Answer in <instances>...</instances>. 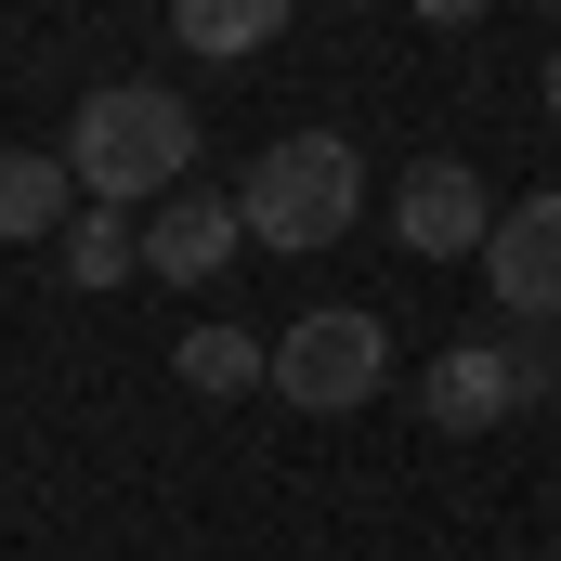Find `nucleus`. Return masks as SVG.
I'll use <instances>...</instances> for the list:
<instances>
[{
    "label": "nucleus",
    "instance_id": "1",
    "mask_svg": "<svg viewBox=\"0 0 561 561\" xmlns=\"http://www.w3.org/2000/svg\"><path fill=\"white\" fill-rule=\"evenodd\" d=\"M53 157L79 170V196H92V209L183 196V170H196V105H183V92H157V79H105V92L66 118Z\"/></svg>",
    "mask_w": 561,
    "mask_h": 561
},
{
    "label": "nucleus",
    "instance_id": "2",
    "mask_svg": "<svg viewBox=\"0 0 561 561\" xmlns=\"http://www.w3.org/2000/svg\"><path fill=\"white\" fill-rule=\"evenodd\" d=\"M236 209H249V249H340L353 222H366V157L340 131H287L249 157V183H236Z\"/></svg>",
    "mask_w": 561,
    "mask_h": 561
},
{
    "label": "nucleus",
    "instance_id": "3",
    "mask_svg": "<svg viewBox=\"0 0 561 561\" xmlns=\"http://www.w3.org/2000/svg\"><path fill=\"white\" fill-rule=\"evenodd\" d=\"M379 379H392V327H379V313L327 300V313L275 327V392L300 405V419H340V405H366Z\"/></svg>",
    "mask_w": 561,
    "mask_h": 561
},
{
    "label": "nucleus",
    "instance_id": "4",
    "mask_svg": "<svg viewBox=\"0 0 561 561\" xmlns=\"http://www.w3.org/2000/svg\"><path fill=\"white\" fill-rule=\"evenodd\" d=\"M392 236H405V262H483V236H496L483 170L470 157H419L405 196H392Z\"/></svg>",
    "mask_w": 561,
    "mask_h": 561
},
{
    "label": "nucleus",
    "instance_id": "5",
    "mask_svg": "<svg viewBox=\"0 0 561 561\" xmlns=\"http://www.w3.org/2000/svg\"><path fill=\"white\" fill-rule=\"evenodd\" d=\"M549 366L536 353H496V340H457V353H431V379H419V419L431 431H496L523 392H536Z\"/></svg>",
    "mask_w": 561,
    "mask_h": 561
},
{
    "label": "nucleus",
    "instance_id": "6",
    "mask_svg": "<svg viewBox=\"0 0 561 561\" xmlns=\"http://www.w3.org/2000/svg\"><path fill=\"white\" fill-rule=\"evenodd\" d=\"M483 275H496V300H510L523 327H561V183H549V196H523V209H496Z\"/></svg>",
    "mask_w": 561,
    "mask_h": 561
},
{
    "label": "nucleus",
    "instance_id": "7",
    "mask_svg": "<svg viewBox=\"0 0 561 561\" xmlns=\"http://www.w3.org/2000/svg\"><path fill=\"white\" fill-rule=\"evenodd\" d=\"M236 249H249V209H236L222 183H183V196L144 222V275H170V287H209Z\"/></svg>",
    "mask_w": 561,
    "mask_h": 561
},
{
    "label": "nucleus",
    "instance_id": "8",
    "mask_svg": "<svg viewBox=\"0 0 561 561\" xmlns=\"http://www.w3.org/2000/svg\"><path fill=\"white\" fill-rule=\"evenodd\" d=\"M79 222V170L39 144H0V236H66Z\"/></svg>",
    "mask_w": 561,
    "mask_h": 561
},
{
    "label": "nucleus",
    "instance_id": "9",
    "mask_svg": "<svg viewBox=\"0 0 561 561\" xmlns=\"http://www.w3.org/2000/svg\"><path fill=\"white\" fill-rule=\"evenodd\" d=\"M300 0H170V39L183 53H209V66H236V53H262Z\"/></svg>",
    "mask_w": 561,
    "mask_h": 561
},
{
    "label": "nucleus",
    "instance_id": "10",
    "mask_svg": "<svg viewBox=\"0 0 561 561\" xmlns=\"http://www.w3.org/2000/svg\"><path fill=\"white\" fill-rule=\"evenodd\" d=\"M53 262H66V287H118V275H144V222L131 209H79L53 236Z\"/></svg>",
    "mask_w": 561,
    "mask_h": 561
},
{
    "label": "nucleus",
    "instance_id": "11",
    "mask_svg": "<svg viewBox=\"0 0 561 561\" xmlns=\"http://www.w3.org/2000/svg\"><path fill=\"white\" fill-rule=\"evenodd\" d=\"M183 392H249V379H275V340H249V327H183Z\"/></svg>",
    "mask_w": 561,
    "mask_h": 561
},
{
    "label": "nucleus",
    "instance_id": "12",
    "mask_svg": "<svg viewBox=\"0 0 561 561\" xmlns=\"http://www.w3.org/2000/svg\"><path fill=\"white\" fill-rule=\"evenodd\" d=\"M419 26H483V0H419Z\"/></svg>",
    "mask_w": 561,
    "mask_h": 561
},
{
    "label": "nucleus",
    "instance_id": "13",
    "mask_svg": "<svg viewBox=\"0 0 561 561\" xmlns=\"http://www.w3.org/2000/svg\"><path fill=\"white\" fill-rule=\"evenodd\" d=\"M549 131H561V53H549Z\"/></svg>",
    "mask_w": 561,
    "mask_h": 561
},
{
    "label": "nucleus",
    "instance_id": "14",
    "mask_svg": "<svg viewBox=\"0 0 561 561\" xmlns=\"http://www.w3.org/2000/svg\"><path fill=\"white\" fill-rule=\"evenodd\" d=\"M549 13H561V0H549Z\"/></svg>",
    "mask_w": 561,
    "mask_h": 561
}]
</instances>
